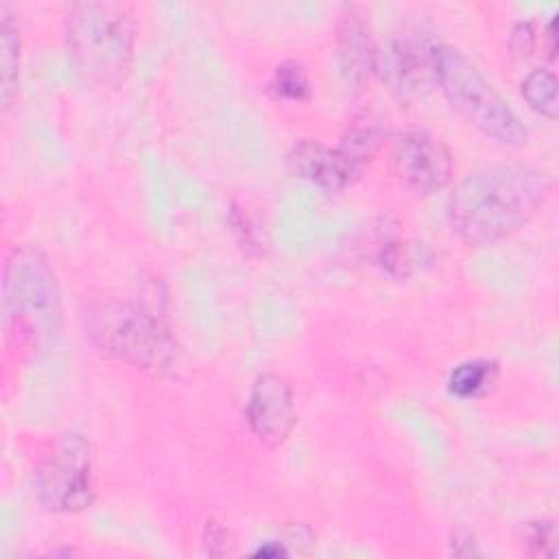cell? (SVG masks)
<instances>
[{
	"instance_id": "cell-1",
	"label": "cell",
	"mask_w": 559,
	"mask_h": 559,
	"mask_svg": "<svg viewBox=\"0 0 559 559\" xmlns=\"http://www.w3.org/2000/svg\"><path fill=\"white\" fill-rule=\"evenodd\" d=\"M550 179L526 164H496L465 175L448 203L452 229L474 247L493 245L524 227L546 203Z\"/></svg>"
},
{
	"instance_id": "cell-2",
	"label": "cell",
	"mask_w": 559,
	"mask_h": 559,
	"mask_svg": "<svg viewBox=\"0 0 559 559\" xmlns=\"http://www.w3.org/2000/svg\"><path fill=\"white\" fill-rule=\"evenodd\" d=\"M2 325L11 347L46 349L61 330V295L48 258L28 245L15 247L4 264Z\"/></svg>"
},
{
	"instance_id": "cell-3",
	"label": "cell",
	"mask_w": 559,
	"mask_h": 559,
	"mask_svg": "<svg viewBox=\"0 0 559 559\" xmlns=\"http://www.w3.org/2000/svg\"><path fill=\"white\" fill-rule=\"evenodd\" d=\"M68 57L79 74L105 87L120 85L133 63L135 24L122 2H74L66 13Z\"/></svg>"
},
{
	"instance_id": "cell-4",
	"label": "cell",
	"mask_w": 559,
	"mask_h": 559,
	"mask_svg": "<svg viewBox=\"0 0 559 559\" xmlns=\"http://www.w3.org/2000/svg\"><path fill=\"white\" fill-rule=\"evenodd\" d=\"M85 336L107 356L135 369L164 373L177 362V343L168 328L142 306L100 295L81 308Z\"/></svg>"
},
{
	"instance_id": "cell-5",
	"label": "cell",
	"mask_w": 559,
	"mask_h": 559,
	"mask_svg": "<svg viewBox=\"0 0 559 559\" xmlns=\"http://www.w3.org/2000/svg\"><path fill=\"white\" fill-rule=\"evenodd\" d=\"M430 74L448 103L480 133L507 146L526 142V129L515 111L461 50L448 44L432 46Z\"/></svg>"
},
{
	"instance_id": "cell-6",
	"label": "cell",
	"mask_w": 559,
	"mask_h": 559,
	"mask_svg": "<svg viewBox=\"0 0 559 559\" xmlns=\"http://www.w3.org/2000/svg\"><path fill=\"white\" fill-rule=\"evenodd\" d=\"M35 493L39 504L55 513H79L92 507L96 489L85 437L68 432L57 441L35 472Z\"/></svg>"
},
{
	"instance_id": "cell-7",
	"label": "cell",
	"mask_w": 559,
	"mask_h": 559,
	"mask_svg": "<svg viewBox=\"0 0 559 559\" xmlns=\"http://www.w3.org/2000/svg\"><path fill=\"white\" fill-rule=\"evenodd\" d=\"M393 164L400 179L421 194L445 188L454 170L450 151L435 135L421 129H411L397 135Z\"/></svg>"
},
{
	"instance_id": "cell-8",
	"label": "cell",
	"mask_w": 559,
	"mask_h": 559,
	"mask_svg": "<svg viewBox=\"0 0 559 559\" xmlns=\"http://www.w3.org/2000/svg\"><path fill=\"white\" fill-rule=\"evenodd\" d=\"M247 421L269 448L282 445L295 428L297 411L290 384L277 373H260L247 395Z\"/></svg>"
},
{
	"instance_id": "cell-9",
	"label": "cell",
	"mask_w": 559,
	"mask_h": 559,
	"mask_svg": "<svg viewBox=\"0 0 559 559\" xmlns=\"http://www.w3.org/2000/svg\"><path fill=\"white\" fill-rule=\"evenodd\" d=\"M430 48L406 35L393 37L382 50H378L376 72H380L382 81L395 96H417L426 72H430Z\"/></svg>"
},
{
	"instance_id": "cell-10",
	"label": "cell",
	"mask_w": 559,
	"mask_h": 559,
	"mask_svg": "<svg viewBox=\"0 0 559 559\" xmlns=\"http://www.w3.org/2000/svg\"><path fill=\"white\" fill-rule=\"evenodd\" d=\"M288 170L328 192L343 190L356 175H360L352 162L336 148L325 146L317 140H299L286 155Z\"/></svg>"
},
{
	"instance_id": "cell-11",
	"label": "cell",
	"mask_w": 559,
	"mask_h": 559,
	"mask_svg": "<svg viewBox=\"0 0 559 559\" xmlns=\"http://www.w3.org/2000/svg\"><path fill=\"white\" fill-rule=\"evenodd\" d=\"M336 48L345 81L354 87H362L376 72L378 48L373 44L369 24L354 9L341 15L336 26Z\"/></svg>"
},
{
	"instance_id": "cell-12",
	"label": "cell",
	"mask_w": 559,
	"mask_h": 559,
	"mask_svg": "<svg viewBox=\"0 0 559 559\" xmlns=\"http://www.w3.org/2000/svg\"><path fill=\"white\" fill-rule=\"evenodd\" d=\"M0 46H2V107H11L20 83V26L9 2L0 4Z\"/></svg>"
},
{
	"instance_id": "cell-13",
	"label": "cell",
	"mask_w": 559,
	"mask_h": 559,
	"mask_svg": "<svg viewBox=\"0 0 559 559\" xmlns=\"http://www.w3.org/2000/svg\"><path fill=\"white\" fill-rule=\"evenodd\" d=\"M386 131L380 124V120H373L371 116L356 120L347 133L343 135L338 151L352 162V166L360 173L367 159L373 157V153L380 148Z\"/></svg>"
},
{
	"instance_id": "cell-14",
	"label": "cell",
	"mask_w": 559,
	"mask_h": 559,
	"mask_svg": "<svg viewBox=\"0 0 559 559\" xmlns=\"http://www.w3.org/2000/svg\"><path fill=\"white\" fill-rule=\"evenodd\" d=\"M522 96L528 107L542 114L548 120H555L559 114V98H557V76L546 68L531 70L522 81Z\"/></svg>"
},
{
	"instance_id": "cell-15",
	"label": "cell",
	"mask_w": 559,
	"mask_h": 559,
	"mask_svg": "<svg viewBox=\"0 0 559 559\" xmlns=\"http://www.w3.org/2000/svg\"><path fill=\"white\" fill-rule=\"evenodd\" d=\"M496 378V365L489 360H467L452 369L448 389L456 397H476Z\"/></svg>"
},
{
	"instance_id": "cell-16",
	"label": "cell",
	"mask_w": 559,
	"mask_h": 559,
	"mask_svg": "<svg viewBox=\"0 0 559 559\" xmlns=\"http://www.w3.org/2000/svg\"><path fill=\"white\" fill-rule=\"evenodd\" d=\"M271 90L284 100H306L310 96V81L304 66L297 61L280 63L273 72Z\"/></svg>"
},
{
	"instance_id": "cell-17",
	"label": "cell",
	"mask_w": 559,
	"mask_h": 559,
	"mask_svg": "<svg viewBox=\"0 0 559 559\" xmlns=\"http://www.w3.org/2000/svg\"><path fill=\"white\" fill-rule=\"evenodd\" d=\"M557 528L552 520H535L524 526V544L533 557H555Z\"/></svg>"
},
{
	"instance_id": "cell-18",
	"label": "cell",
	"mask_w": 559,
	"mask_h": 559,
	"mask_svg": "<svg viewBox=\"0 0 559 559\" xmlns=\"http://www.w3.org/2000/svg\"><path fill=\"white\" fill-rule=\"evenodd\" d=\"M509 48L515 57H528L535 50V31L531 22H518L509 35Z\"/></svg>"
},
{
	"instance_id": "cell-19",
	"label": "cell",
	"mask_w": 559,
	"mask_h": 559,
	"mask_svg": "<svg viewBox=\"0 0 559 559\" xmlns=\"http://www.w3.org/2000/svg\"><path fill=\"white\" fill-rule=\"evenodd\" d=\"M284 552L286 550L280 544H266V546H260L255 550V555H260V557H277V555H284Z\"/></svg>"
},
{
	"instance_id": "cell-20",
	"label": "cell",
	"mask_w": 559,
	"mask_h": 559,
	"mask_svg": "<svg viewBox=\"0 0 559 559\" xmlns=\"http://www.w3.org/2000/svg\"><path fill=\"white\" fill-rule=\"evenodd\" d=\"M546 37H548V52H550V57H555V50H557V46H555V20L548 22Z\"/></svg>"
}]
</instances>
